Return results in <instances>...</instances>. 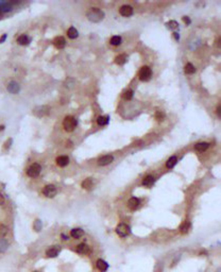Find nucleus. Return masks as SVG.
<instances>
[{
  "label": "nucleus",
  "instance_id": "obj_38",
  "mask_svg": "<svg viewBox=\"0 0 221 272\" xmlns=\"http://www.w3.org/2000/svg\"><path fill=\"white\" fill-rule=\"evenodd\" d=\"M3 203H5V197L0 194V205H2Z\"/></svg>",
  "mask_w": 221,
  "mask_h": 272
},
{
  "label": "nucleus",
  "instance_id": "obj_11",
  "mask_svg": "<svg viewBox=\"0 0 221 272\" xmlns=\"http://www.w3.org/2000/svg\"><path fill=\"white\" fill-rule=\"evenodd\" d=\"M119 13L124 17H129L133 14V8L130 5H122L119 9Z\"/></svg>",
  "mask_w": 221,
  "mask_h": 272
},
{
  "label": "nucleus",
  "instance_id": "obj_30",
  "mask_svg": "<svg viewBox=\"0 0 221 272\" xmlns=\"http://www.w3.org/2000/svg\"><path fill=\"white\" fill-rule=\"evenodd\" d=\"M107 122H108L107 116H100V117H98V119H97V123L99 124V126H105Z\"/></svg>",
  "mask_w": 221,
  "mask_h": 272
},
{
  "label": "nucleus",
  "instance_id": "obj_3",
  "mask_svg": "<svg viewBox=\"0 0 221 272\" xmlns=\"http://www.w3.org/2000/svg\"><path fill=\"white\" fill-rule=\"evenodd\" d=\"M138 77H139V79H140L141 81H149L150 79H151V77H152L151 68L148 67V66H143V67H141V69L139 70Z\"/></svg>",
  "mask_w": 221,
  "mask_h": 272
},
{
  "label": "nucleus",
  "instance_id": "obj_13",
  "mask_svg": "<svg viewBox=\"0 0 221 272\" xmlns=\"http://www.w3.org/2000/svg\"><path fill=\"white\" fill-rule=\"evenodd\" d=\"M139 204H140V202H139V199L134 198V197H133V198H131L130 200H129V202H128L129 208L132 209V211H135L136 208H138Z\"/></svg>",
  "mask_w": 221,
  "mask_h": 272
},
{
  "label": "nucleus",
  "instance_id": "obj_18",
  "mask_svg": "<svg viewBox=\"0 0 221 272\" xmlns=\"http://www.w3.org/2000/svg\"><path fill=\"white\" fill-rule=\"evenodd\" d=\"M9 247H10V244H9V242H8V240H5V238H0V253L7 252Z\"/></svg>",
  "mask_w": 221,
  "mask_h": 272
},
{
  "label": "nucleus",
  "instance_id": "obj_2",
  "mask_svg": "<svg viewBox=\"0 0 221 272\" xmlns=\"http://www.w3.org/2000/svg\"><path fill=\"white\" fill-rule=\"evenodd\" d=\"M77 124L78 122H77L76 118H74L72 116H67L63 121V126L67 132H72L77 128Z\"/></svg>",
  "mask_w": 221,
  "mask_h": 272
},
{
  "label": "nucleus",
  "instance_id": "obj_21",
  "mask_svg": "<svg viewBox=\"0 0 221 272\" xmlns=\"http://www.w3.org/2000/svg\"><path fill=\"white\" fill-rule=\"evenodd\" d=\"M93 187V180L91 179H85L82 182V188L86 190H91Z\"/></svg>",
  "mask_w": 221,
  "mask_h": 272
},
{
  "label": "nucleus",
  "instance_id": "obj_33",
  "mask_svg": "<svg viewBox=\"0 0 221 272\" xmlns=\"http://www.w3.org/2000/svg\"><path fill=\"white\" fill-rule=\"evenodd\" d=\"M155 119L157 120V121H163V120L165 119V114L163 113L162 111H157L155 113Z\"/></svg>",
  "mask_w": 221,
  "mask_h": 272
},
{
  "label": "nucleus",
  "instance_id": "obj_6",
  "mask_svg": "<svg viewBox=\"0 0 221 272\" xmlns=\"http://www.w3.org/2000/svg\"><path fill=\"white\" fill-rule=\"evenodd\" d=\"M50 107L48 105H41V107H37L33 110V114L36 115L37 117H43V116H46L49 114Z\"/></svg>",
  "mask_w": 221,
  "mask_h": 272
},
{
  "label": "nucleus",
  "instance_id": "obj_5",
  "mask_svg": "<svg viewBox=\"0 0 221 272\" xmlns=\"http://www.w3.org/2000/svg\"><path fill=\"white\" fill-rule=\"evenodd\" d=\"M116 233L120 236V237H127L130 234V228L127 225L126 223H120L116 228Z\"/></svg>",
  "mask_w": 221,
  "mask_h": 272
},
{
  "label": "nucleus",
  "instance_id": "obj_23",
  "mask_svg": "<svg viewBox=\"0 0 221 272\" xmlns=\"http://www.w3.org/2000/svg\"><path fill=\"white\" fill-rule=\"evenodd\" d=\"M208 147H209V145L207 143H199V144H197L195 146V149L197 151H199V152H204Z\"/></svg>",
  "mask_w": 221,
  "mask_h": 272
},
{
  "label": "nucleus",
  "instance_id": "obj_19",
  "mask_svg": "<svg viewBox=\"0 0 221 272\" xmlns=\"http://www.w3.org/2000/svg\"><path fill=\"white\" fill-rule=\"evenodd\" d=\"M67 35H68V37H69V38L74 39V38H77V37L79 36V32H78V30H77L76 28H74V27H70V28L67 30Z\"/></svg>",
  "mask_w": 221,
  "mask_h": 272
},
{
  "label": "nucleus",
  "instance_id": "obj_40",
  "mask_svg": "<svg viewBox=\"0 0 221 272\" xmlns=\"http://www.w3.org/2000/svg\"><path fill=\"white\" fill-rule=\"evenodd\" d=\"M217 114H218V116H220V107H217Z\"/></svg>",
  "mask_w": 221,
  "mask_h": 272
},
{
  "label": "nucleus",
  "instance_id": "obj_22",
  "mask_svg": "<svg viewBox=\"0 0 221 272\" xmlns=\"http://www.w3.org/2000/svg\"><path fill=\"white\" fill-rule=\"evenodd\" d=\"M176 162H178V159H176V156L169 157V159H167V162H166V167L171 169V168H173L174 166L176 165Z\"/></svg>",
  "mask_w": 221,
  "mask_h": 272
},
{
  "label": "nucleus",
  "instance_id": "obj_29",
  "mask_svg": "<svg viewBox=\"0 0 221 272\" xmlns=\"http://www.w3.org/2000/svg\"><path fill=\"white\" fill-rule=\"evenodd\" d=\"M120 44H121V37L120 36H113L110 38V45H113V46H119Z\"/></svg>",
  "mask_w": 221,
  "mask_h": 272
},
{
  "label": "nucleus",
  "instance_id": "obj_44",
  "mask_svg": "<svg viewBox=\"0 0 221 272\" xmlns=\"http://www.w3.org/2000/svg\"><path fill=\"white\" fill-rule=\"evenodd\" d=\"M0 14H1V12H0Z\"/></svg>",
  "mask_w": 221,
  "mask_h": 272
},
{
  "label": "nucleus",
  "instance_id": "obj_17",
  "mask_svg": "<svg viewBox=\"0 0 221 272\" xmlns=\"http://www.w3.org/2000/svg\"><path fill=\"white\" fill-rule=\"evenodd\" d=\"M83 235H84V232H83L82 229H72L71 232H70V236L72 238H76V239L82 237Z\"/></svg>",
  "mask_w": 221,
  "mask_h": 272
},
{
  "label": "nucleus",
  "instance_id": "obj_42",
  "mask_svg": "<svg viewBox=\"0 0 221 272\" xmlns=\"http://www.w3.org/2000/svg\"><path fill=\"white\" fill-rule=\"evenodd\" d=\"M174 34V36H176V39H179V35H178V33H173Z\"/></svg>",
  "mask_w": 221,
  "mask_h": 272
},
{
  "label": "nucleus",
  "instance_id": "obj_20",
  "mask_svg": "<svg viewBox=\"0 0 221 272\" xmlns=\"http://www.w3.org/2000/svg\"><path fill=\"white\" fill-rule=\"evenodd\" d=\"M154 181H155V180H154V178L152 175H147L143 180V186H147V187H150V186L153 185Z\"/></svg>",
  "mask_w": 221,
  "mask_h": 272
},
{
  "label": "nucleus",
  "instance_id": "obj_27",
  "mask_svg": "<svg viewBox=\"0 0 221 272\" xmlns=\"http://www.w3.org/2000/svg\"><path fill=\"white\" fill-rule=\"evenodd\" d=\"M196 72V68L195 66L193 65L191 63H187L186 65H185V74H193Z\"/></svg>",
  "mask_w": 221,
  "mask_h": 272
},
{
  "label": "nucleus",
  "instance_id": "obj_32",
  "mask_svg": "<svg viewBox=\"0 0 221 272\" xmlns=\"http://www.w3.org/2000/svg\"><path fill=\"white\" fill-rule=\"evenodd\" d=\"M122 97H124V100H131V99L133 98V90H131V89L126 90V92L124 93V95H122Z\"/></svg>",
  "mask_w": 221,
  "mask_h": 272
},
{
  "label": "nucleus",
  "instance_id": "obj_24",
  "mask_svg": "<svg viewBox=\"0 0 221 272\" xmlns=\"http://www.w3.org/2000/svg\"><path fill=\"white\" fill-rule=\"evenodd\" d=\"M127 60H128V57H127V54H119L118 57H116L115 59V63L118 64V65H124V63L127 62Z\"/></svg>",
  "mask_w": 221,
  "mask_h": 272
},
{
  "label": "nucleus",
  "instance_id": "obj_9",
  "mask_svg": "<svg viewBox=\"0 0 221 272\" xmlns=\"http://www.w3.org/2000/svg\"><path fill=\"white\" fill-rule=\"evenodd\" d=\"M60 252H61V248L59 246L51 247L46 251V256L49 257V258H53V257H57Z\"/></svg>",
  "mask_w": 221,
  "mask_h": 272
},
{
  "label": "nucleus",
  "instance_id": "obj_43",
  "mask_svg": "<svg viewBox=\"0 0 221 272\" xmlns=\"http://www.w3.org/2000/svg\"><path fill=\"white\" fill-rule=\"evenodd\" d=\"M34 272H39V271H34Z\"/></svg>",
  "mask_w": 221,
  "mask_h": 272
},
{
  "label": "nucleus",
  "instance_id": "obj_12",
  "mask_svg": "<svg viewBox=\"0 0 221 272\" xmlns=\"http://www.w3.org/2000/svg\"><path fill=\"white\" fill-rule=\"evenodd\" d=\"M53 44H54V46L57 47L58 49H63L64 47L66 46V41H65V38H64L63 36H58V37L54 38Z\"/></svg>",
  "mask_w": 221,
  "mask_h": 272
},
{
  "label": "nucleus",
  "instance_id": "obj_35",
  "mask_svg": "<svg viewBox=\"0 0 221 272\" xmlns=\"http://www.w3.org/2000/svg\"><path fill=\"white\" fill-rule=\"evenodd\" d=\"M167 25H168V27H169L170 29H176L179 27L178 22H176V20H171V21H169Z\"/></svg>",
  "mask_w": 221,
  "mask_h": 272
},
{
  "label": "nucleus",
  "instance_id": "obj_31",
  "mask_svg": "<svg viewBox=\"0 0 221 272\" xmlns=\"http://www.w3.org/2000/svg\"><path fill=\"white\" fill-rule=\"evenodd\" d=\"M41 228H43V223H41V221L39 219H36L34 221V223H33V229H34L36 232H39L41 230Z\"/></svg>",
  "mask_w": 221,
  "mask_h": 272
},
{
  "label": "nucleus",
  "instance_id": "obj_39",
  "mask_svg": "<svg viewBox=\"0 0 221 272\" xmlns=\"http://www.w3.org/2000/svg\"><path fill=\"white\" fill-rule=\"evenodd\" d=\"M5 38H7V34H3V35H2V37L0 38V44L3 43V41H5Z\"/></svg>",
  "mask_w": 221,
  "mask_h": 272
},
{
  "label": "nucleus",
  "instance_id": "obj_34",
  "mask_svg": "<svg viewBox=\"0 0 221 272\" xmlns=\"http://www.w3.org/2000/svg\"><path fill=\"white\" fill-rule=\"evenodd\" d=\"M74 79H67V80H66V82H65V86L67 87V88H72V87H74Z\"/></svg>",
  "mask_w": 221,
  "mask_h": 272
},
{
  "label": "nucleus",
  "instance_id": "obj_15",
  "mask_svg": "<svg viewBox=\"0 0 221 272\" xmlns=\"http://www.w3.org/2000/svg\"><path fill=\"white\" fill-rule=\"evenodd\" d=\"M96 265H97V268L101 272L106 271V270H107V268H108V264L106 263L105 261H103V259H98L97 264H96Z\"/></svg>",
  "mask_w": 221,
  "mask_h": 272
},
{
  "label": "nucleus",
  "instance_id": "obj_16",
  "mask_svg": "<svg viewBox=\"0 0 221 272\" xmlns=\"http://www.w3.org/2000/svg\"><path fill=\"white\" fill-rule=\"evenodd\" d=\"M76 251L78 253H80V254H87V253L89 252V248H88V246H87V244H80L79 246H77Z\"/></svg>",
  "mask_w": 221,
  "mask_h": 272
},
{
  "label": "nucleus",
  "instance_id": "obj_37",
  "mask_svg": "<svg viewBox=\"0 0 221 272\" xmlns=\"http://www.w3.org/2000/svg\"><path fill=\"white\" fill-rule=\"evenodd\" d=\"M183 20H184L185 24H187V25L190 24V19H189L188 17H186V16H185V17H183Z\"/></svg>",
  "mask_w": 221,
  "mask_h": 272
},
{
  "label": "nucleus",
  "instance_id": "obj_28",
  "mask_svg": "<svg viewBox=\"0 0 221 272\" xmlns=\"http://www.w3.org/2000/svg\"><path fill=\"white\" fill-rule=\"evenodd\" d=\"M9 233V228L5 224H0V238H3Z\"/></svg>",
  "mask_w": 221,
  "mask_h": 272
},
{
  "label": "nucleus",
  "instance_id": "obj_4",
  "mask_svg": "<svg viewBox=\"0 0 221 272\" xmlns=\"http://www.w3.org/2000/svg\"><path fill=\"white\" fill-rule=\"evenodd\" d=\"M41 165L37 164V163H34L28 168V170H27V174H28L30 178H36V176L41 173Z\"/></svg>",
  "mask_w": 221,
  "mask_h": 272
},
{
  "label": "nucleus",
  "instance_id": "obj_26",
  "mask_svg": "<svg viewBox=\"0 0 221 272\" xmlns=\"http://www.w3.org/2000/svg\"><path fill=\"white\" fill-rule=\"evenodd\" d=\"M17 41H18V44H19V45H22V46H25V45H28L29 41H30V39H29V37L27 36V35H20V36H18Z\"/></svg>",
  "mask_w": 221,
  "mask_h": 272
},
{
  "label": "nucleus",
  "instance_id": "obj_14",
  "mask_svg": "<svg viewBox=\"0 0 221 272\" xmlns=\"http://www.w3.org/2000/svg\"><path fill=\"white\" fill-rule=\"evenodd\" d=\"M57 164L60 167H65V166H67L69 164V159L66 155H61V156H59L57 159Z\"/></svg>",
  "mask_w": 221,
  "mask_h": 272
},
{
  "label": "nucleus",
  "instance_id": "obj_25",
  "mask_svg": "<svg viewBox=\"0 0 221 272\" xmlns=\"http://www.w3.org/2000/svg\"><path fill=\"white\" fill-rule=\"evenodd\" d=\"M189 228H190V222H189L188 220H185V221L183 222L182 225H181V228H180L181 233H182V234H186L187 232L189 231Z\"/></svg>",
  "mask_w": 221,
  "mask_h": 272
},
{
  "label": "nucleus",
  "instance_id": "obj_8",
  "mask_svg": "<svg viewBox=\"0 0 221 272\" xmlns=\"http://www.w3.org/2000/svg\"><path fill=\"white\" fill-rule=\"evenodd\" d=\"M7 89H8V92L11 93V94L13 95H16L19 93L20 90V86L19 84H18L17 82H15V81H11V82H9V84L7 85Z\"/></svg>",
  "mask_w": 221,
  "mask_h": 272
},
{
  "label": "nucleus",
  "instance_id": "obj_41",
  "mask_svg": "<svg viewBox=\"0 0 221 272\" xmlns=\"http://www.w3.org/2000/svg\"><path fill=\"white\" fill-rule=\"evenodd\" d=\"M5 130V126H0V131H3Z\"/></svg>",
  "mask_w": 221,
  "mask_h": 272
},
{
  "label": "nucleus",
  "instance_id": "obj_10",
  "mask_svg": "<svg viewBox=\"0 0 221 272\" xmlns=\"http://www.w3.org/2000/svg\"><path fill=\"white\" fill-rule=\"evenodd\" d=\"M114 161V157L113 155H104V156L100 157L98 159V165L99 166H106L108 164H110L112 162Z\"/></svg>",
  "mask_w": 221,
  "mask_h": 272
},
{
  "label": "nucleus",
  "instance_id": "obj_1",
  "mask_svg": "<svg viewBox=\"0 0 221 272\" xmlns=\"http://www.w3.org/2000/svg\"><path fill=\"white\" fill-rule=\"evenodd\" d=\"M104 16H105L104 12L98 8H93L87 12V19L91 22H100L104 18Z\"/></svg>",
  "mask_w": 221,
  "mask_h": 272
},
{
  "label": "nucleus",
  "instance_id": "obj_7",
  "mask_svg": "<svg viewBox=\"0 0 221 272\" xmlns=\"http://www.w3.org/2000/svg\"><path fill=\"white\" fill-rule=\"evenodd\" d=\"M57 188L54 185H46L43 188V194L44 196H46L47 198H53L57 195Z\"/></svg>",
  "mask_w": 221,
  "mask_h": 272
},
{
  "label": "nucleus",
  "instance_id": "obj_36",
  "mask_svg": "<svg viewBox=\"0 0 221 272\" xmlns=\"http://www.w3.org/2000/svg\"><path fill=\"white\" fill-rule=\"evenodd\" d=\"M11 144H12V139H11V138H10V139H8L7 142H5V149L10 148V147H11Z\"/></svg>",
  "mask_w": 221,
  "mask_h": 272
}]
</instances>
